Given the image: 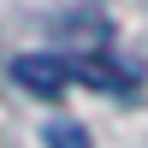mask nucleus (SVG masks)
Here are the masks:
<instances>
[{"label": "nucleus", "mask_w": 148, "mask_h": 148, "mask_svg": "<svg viewBox=\"0 0 148 148\" xmlns=\"http://www.w3.org/2000/svg\"><path fill=\"white\" fill-rule=\"evenodd\" d=\"M6 71H12V83H18L24 95H36V101H53V95L71 89V59H59V53H18Z\"/></svg>", "instance_id": "f257e3e1"}, {"label": "nucleus", "mask_w": 148, "mask_h": 148, "mask_svg": "<svg viewBox=\"0 0 148 148\" xmlns=\"http://www.w3.org/2000/svg\"><path fill=\"white\" fill-rule=\"evenodd\" d=\"M71 77L95 83V89H119V95H130V89H136V77H130V71H119L113 59H77V65H71Z\"/></svg>", "instance_id": "f03ea898"}, {"label": "nucleus", "mask_w": 148, "mask_h": 148, "mask_svg": "<svg viewBox=\"0 0 148 148\" xmlns=\"http://www.w3.org/2000/svg\"><path fill=\"white\" fill-rule=\"evenodd\" d=\"M47 148H89V136H83V125H47L42 130Z\"/></svg>", "instance_id": "7ed1b4c3"}]
</instances>
